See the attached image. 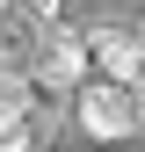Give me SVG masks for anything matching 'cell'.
Wrapping results in <instances>:
<instances>
[{
	"label": "cell",
	"instance_id": "cell-1",
	"mask_svg": "<svg viewBox=\"0 0 145 152\" xmlns=\"http://www.w3.org/2000/svg\"><path fill=\"white\" fill-rule=\"evenodd\" d=\"M29 80H36V94H80L87 80H94V51H87V29H72L65 15L58 22H44L36 29V51H29Z\"/></svg>",
	"mask_w": 145,
	"mask_h": 152
},
{
	"label": "cell",
	"instance_id": "cell-2",
	"mask_svg": "<svg viewBox=\"0 0 145 152\" xmlns=\"http://www.w3.org/2000/svg\"><path fill=\"white\" fill-rule=\"evenodd\" d=\"M72 123H80L87 138H102V145H116V138H131V130H145V116H138V87H123V80H109V72H94V80L72 94Z\"/></svg>",
	"mask_w": 145,
	"mask_h": 152
},
{
	"label": "cell",
	"instance_id": "cell-3",
	"mask_svg": "<svg viewBox=\"0 0 145 152\" xmlns=\"http://www.w3.org/2000/svg\"><path fill=\"white\" fill-rule=\"evenodd\" d=\"M87 51H94V72H109L123 87H145V29L138 22H94Z\"/></svg>",
	"mask_w": 145,
	"mask_h": 152
},
{
	"label": "cell",
	"instance_id": "cell-4",
	"mask_svg": "<svg viewBox=\"0 0 145 152\" xmlns=\"http://www.w3.org/2000/svg\"><path fill=\"white\" fill-rule=\"evenodd\" d=\"M7 7H22V15H36V22H58V15H65V0H7Z\"/></svg>",
	"mask_w": 145,
	"mask_h": 152
},
{
	"label": "cell",
	"instance_id": "cell-5",
	"mask_svg": "<svg viewBox=\"0 0 145 152\" xmlns=\"http://www.w3.org/2000/svg\"><path fill=\"white\" fill-rule=\"evenodd\" d=\"M138 116H145V87H138Z\"/></svg>",
	"mask_w": 145,
	"mask_h": 152
},
{
	"label": "cell",
	"instance_id": "cell-6",
	"mask_svg": "<svg viewBox=\"0 0 145 152\" xmlns=\"http://www.w3.org/2000/svg\"><path fill=\"white\" fill-rule=\"evenodd\" d=\"M138 29H145V22H138Z\"/></svg>",
	"mask_w": 145,
	"mask_h": 152
}]
</instances>
